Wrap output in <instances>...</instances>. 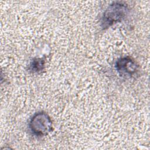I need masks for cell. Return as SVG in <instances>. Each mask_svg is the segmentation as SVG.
Instances as JSON below:
<instances>
[{
	"instance_id": "obj_3",
	"label": "cell",
	"mask_w": 150,
	"mask_h": 150,
	"mask_svg": "<svg viewBox=\"0 0 150 150\" xmlns=\"http://www.w3.org/2000/svg\"><path fill=\"white\" fill-rule=\"evenodd\" d=\"M115 67L120 76L131 77L137 73L139 66L132 57L128 56L118 59Z\"/></svg>"
},
{
	"instance_id": "obj_2",
	"label": "cell",
	"mask_w": 150,
	"mask_h": 150,
	"mask_svg": "<svg viewBox=\"0 0 150 150\" xmlns=\"http://www.w3.org/2000/svg\"><path fill=\"white\" fill-rule=\"evenodd\" d=\"M29 128L35 136H46L52 130V120L46 112L39 111L31 117L29 122Z\"/></svg>"
},
{
	"instance_id": "obj_1",
	"label": "cell",
	"mask_w": 150,
	"mask_h": 150,
	"mask_svg": "<svg viewBox=\"0 0 150 150\" xmlns=\"http://www.w3.org/2000/svg\"><path fill=\"white\" fill-rule=\"evenodd\" d=\"M128 12V5L120 1L111 3L104 11L101 18V27L106 29L121 22Z\"/></svg>"
},
{
	"instance_id": "obj_4",
	"label": "cell",
	"mask_w": 150,
	"mask_h": 150,
	"mask_svg": "<svg viewBox=\"0 0 150 150\" xmlns=\"http://www.w3.org/2000/svg\"><path fill=\"white\" fill-rule=\"evenodd\" d=\"M45 67V58L39 57L34 58L29 64V69L32 73H40Z\"/></svg>"
}]
</instances>
